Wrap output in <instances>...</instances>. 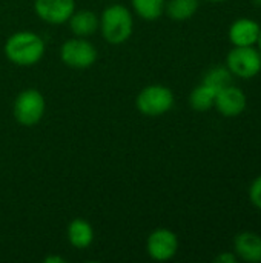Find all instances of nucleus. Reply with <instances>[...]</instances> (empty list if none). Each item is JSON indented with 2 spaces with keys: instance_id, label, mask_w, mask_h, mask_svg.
I'll list each match as a JSON object with an SVG mask.
<instances>
[{
  "instance_id": "423d86ee",
  "label": "nucleus",
  "mask_w": 261,
  "mask_h": 263,
  "mask_svg": "<svg viewBox=\"0 0 261 263\" xmlns=\"http://www.w3.org/2000/svg\"><path fill=\"white\" fill-rule=\"evenodd\" d=\"M60 57L63 63L72 69H86L92 66L97 60V49L94 45L83 37L69 39L63 43L60 49Z\"/></svg>"
},
{
  "instance_id": "20e7f679",
  "label": "nucleus",
  "mask_w": 261,
  "mask_h": 263,
  "mask_svg": "<svg viewBox=\"0 0 261 263\" xmlns=\"http://www.w3.org/2000/svg\"><path fill=\"white\" fill-rule=\"evenodd\" d=\"M135 105L143 116L158 117L174 106V92L163 85H151L140 91Z\"/></svg>"
},
{
  "instance_id": "f257e3e1",
  "label": "nucleus",
  "mask_w": 261,
  "mask_h": 263,
  "mask_svg": "<svg viewBox=\"0 0 261 263\" xmlns=\"http://www.w3.org/2000/svg\"><path fill=\"white\" fill-rule=\"evenodd\" d=\"M5 54L9 62L18 66L35 65L45 54V42L31 31L12 34L5 43Z\"/></svg>"
},
{
  "instance_id": "4468645a",
  "label": "nucleus",
  "mask_w": 261,
  "mask_h": 263,
  "mask_svg": "<svg viewBox=\"0 0 261 263\" xmlns=\"http://www.w3.org/2000/svg\"><path fill=\"white\" fill-rule=\"evenodd\" d=\"M200 0H168L165 5L166 14L175 22H185L195 15L198 11Z\"/></svg>"
},
{
  "instance_id": "6e6552de",
  "label": "nucleus",
  "mask_w": 261,
  "mask_h": 263,
  "mask_svg": "<svg viewBox=\"0 0 261 263\" xmlns=\"http://www.w3.org/2000/svg\"><path fill=\"white\" fill-rule=\"evenodd\" d=\"M214 106L223 117L234 119L245 112L248 106V97L238 86L229 85L217 92Z\"/></svg>"
},
{
  "instance_id": "4be33fe9",
  "label": "nucleus",
  "mask_w": 261,
  "mask_h": 263,
  "mask_svg": "<svg viewBox=\"0 0 261 263\" xmlns=\"http://www.w3.org/2000/svg\"><path fill=\"white\" fill-rule=\"evenodd\" d=\"M251 2H252L257 8H261V0H251Z\"/></svg>"
},
{
  "instance_id": "aec40b11",
  "label": "nucleus",
  "mask_w": 261,
  "mask_h": 263,
  "mask_svg": "<svg viewBox=\"0 0 261 263\" xmlns=\"http://www.w3.org/2000/svg\"><path fill=\"white\" fill-rule=\"evenodd\" d=\"M45 263H65L63 257H55V256H49L45 259Z\"/></svg>"
},
{
  "instance_id": "f8f14e48",
  "label": "nucleus",
  "mask_w": 261,
  "mask_h": 263,
  "mask_svg": "<svg viewBox=\"0 0 261 263\" xmlns=\"http://www.w3.org/2000/svg\"><path fill=\"white\" fill-rule=\"evenodd\" d=\"M69 26L71 31L78 35V37H88L92 35L98 26H100V18L95 12L83 9V11H74V14L69 17Z\"/></svg>"
},
{
  "instance_id": "f03ea898",
  "label": "nucleus",
  "mask_w": 261,
  "mask_h": 263,
  "mask_svg": "<svg viewBox=\"0 0 261 263\" xmlns=\"http://www.w3.org/2000/svg\"><path fill=\"white\" fill-rule=\"evenodd\" d=\"M134 28V20L128 8L123 5H111L100 17V29L105 40L111 45L125 43Z\"/></svg>"
},
{
  "instance_id": "39448f33",
  "label": "nucleus",
  "mask_w": 261,
  "mask_h": 263,
  "mask_svg": "<svg viewBox=\"0 0 261 263\" xmlns=\"http://www.w3.org/2000/svg\"><path fill=\"white\" fill-rule=\"evenodd\" d=\"M45 114V99L37 89L22 91L14 102V117L23 126H34Z\"/></svg>"
},
{
  "instance_id": "dca6fc26",
  "label": "nucleus",
  "mask_w": 261,
  "mask_h": 263,
  "mask_svg": "<svg viewBox=\"0 0 261 263\" xmlns=\"http://www.w3.org/2000/svg\"><path fill=\"white\" fill-rule=\"evenodd\" d=\"M215 96H217V92L214 89H211L205 83H200L198 86H195L192 89V92L189 96V103L195 111H208V109L214 108Z\"/></svg>"
},
{
  "instance_id": "6ab92c4d",
  "label": "nucleus",
  "mask_w": 261,
  "mask_h": 263,
  "mask_svg": "<svg viewBox=\"0 0 261 263\" xmlns=\"http://www.w3.org/2000/svg\"><path fill=\"white\" fill-rule=\"evenodd\" d=\"M215 262L218 263H237L238 257L234 251H223L215 257Z\"/></svg>"
},
{
  "instance_id": "0eeeda50",
  "label": "nucleus",
  "mask_w": 261,
  "mask_h": 263,
  "mask_svg": "<svg viewBox=\"0 0 261 263\" xmlns=\"http://www.w3.org/2000/svg\"><path fill=\"white\" fill-rule=\"evenodd\" d=\"M146 250L148 254L157 262L171 260L178 251V237L168 228H158L149 234Z\"/></svg>"
},
{
  "instance_id": "5701e85b",
  "label": "nucleus",
  "mask_w": 261,
  "mask_h": 263,
  "mask_svg": "<svg viewBox=\"0 0 261 263\" xmlns=\"http://www.w3.org/2000/svg\"><path fill=\"white\" fill-rule=\"evenodd\" d=\"M208 2H214V3H218V2H225V0H208Z\"/></svg>"
},
{
  "instance_id": "9d476101",
  "label": "nucleus",
  "mask_w": 261,
  "mask_h": 263,
  "mask_svg": "<svg viewBox=\"0 0 261 263\" xmlns=\"http://www.w3.org/2000/svg\"><path fill=\"white\" fill-rule=\"evenodd\" d=\"M260 31L261 26L255 20L242 17L232 22L228 31V37L234 46H255Z\"/></svg>"
},
{
  "instance_id": "2eb2a0df",
  "label": "nucleus",
  "mask_w": 261,
  "mask_h": 263,
  "mask_svg": "<svg viewBox=\"0 0 261 263\" xmlns=\"http://www.w3.org/2000/svg\"><path fill=\"white\" fill-rule=\"evenodd\" d=\"M232 79H234V76L231 74V71L228 69L226 65H217V66L209 68L205 72L202 83H205L206 86H209L211 89L218 92L220 89L232 85Z\"/></svg>"
},
{
  "instance_id": "1a4fd4ad",
  "label": "nucleus",
  "mask_w": 261,
  "mask_h": 263,
  "mask_svg": "<svg viewBox=\"0 0 261 263\" xmlns=\"http://www.w3.org/2000/svg\"><path fill=\"white\" fill-rule=\"evenodd\" d=\"M35 14L52 25H62L69 20L75 11V0H35Z\"/></svg>"
},
{
  "instance_id": "f3484780",
  "label": "nucleus",
  "mask_w": 261,
  "mask_h": 263,
  "mask_svg": "<svg viewBox=\"0 0 261 263\" xmlns=\"http://www.w3.org/2000/svg\"><path fill=\"white\" fill-rule=\"evenodd\" d=\"M131 3L138 17L152 22L163 14L166 0H131Z\"/></svg>"
},
{
  "instance_id": "9b49d317",
  "label": "nucleus",
  "mask_w": 261,
  "mask_h": 263,
  "mask_svg": "<svg viewBox=\"0 0 261 263\" xmlns=\"http://www.w3.org/2000/svg\"><path fill=\"white\" fill-rule=\"evenodd\" d=\"M234 253L238 260L248 263L261 262V236L252 231H243L234 239Z\"/></svg>"
},
{
  "instance_id": "a211bd4d",
  "label": "nucleus",
  "mask_w": 261,
  "mask_h": 263,
  "mask_svg": "<svg viewBox=\"0 0 261 263\" xmlns=\"http://www.w3.org/2000/svg\"><path fill=\"white\" fill-rule=\"evenodd\" d=\"M249 200H251V203L255 206V208H258L261 210V174L258 177H255L254 179V182L251 183V186H249Z\"/></svg>"
},
{
  "instance_id": "412c9836",
  "label": "nucleus",
  "mask_w": 261,
  "mask_h": 263,
  "mask_svg": "<svg viewBox=\"0 0 261 263\" xmlns=\"http://www.w3.org/2000/svg\"><path fill=\"white\" fill-rule=\"evenodd\" d=\"M257 48H258V51L261 52V31H260V35H258V40H257V45H255Z\"/></svg>"
},
{
  "instance_id": "ddd939ff",
  "label": "nucleus",
  "mask_w": 261,
  "mask_h": 263,
  "mask_svg": "<svg viewBox=\"0 0 261 263\" xmlns=\"http://www.w3.org/2000/svg\"><path fill=\"white\" fill-rule=\"evenodd\" d=\"M68 240L74 248H78V250L88 248L94 240L92 227L83 219L72 220L68 227Z\"/></svg>"
},
{
  "instance_id": "7ed1b4c3",
  "label": "nucleus",
  "mask_w": 261,
  "mask_h": 263,
  "mask_svg": "<svg viewBox=\"0 0 261 263\" xmlns=\"http://www.w3.org/2000/svg\"><path fill=\"white\" fill-rule=\"evenodd\" d=\"M226 66L234 77L254 79L261 72V52L257 46H234L226 55Z\"/></svg>"
}]
</instances>
